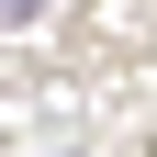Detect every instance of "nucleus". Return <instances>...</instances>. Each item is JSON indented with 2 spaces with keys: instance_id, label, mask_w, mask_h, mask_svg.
<instances>
[{
  "instance_id": "nucleus-1",
  "label": "nucleus",
  "mask_w": 157,
  "mask_h": 157,
  "mask_svg": "<svg viewBox=\"0 0 157 157\" xmlns=\"http://www.w3.org/2000/svg\"><path fill=\"white\" fill-rule=\"evenodd\" d=\"M34 11H45V0H0V23H34Z\"/></svg>"
}]
</instances>
